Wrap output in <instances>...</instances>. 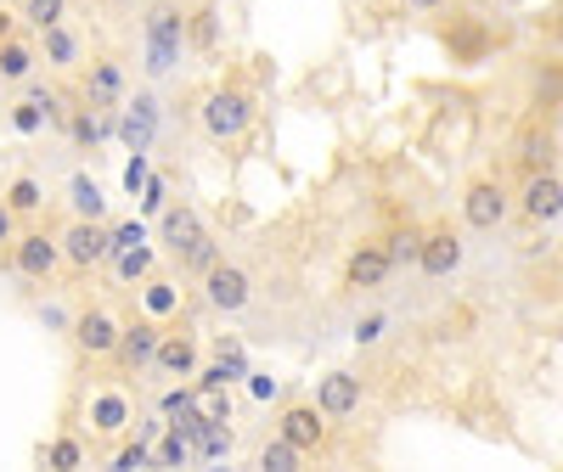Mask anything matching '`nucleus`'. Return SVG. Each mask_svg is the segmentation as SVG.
<instances>
[{
  "instance_id": "nucleus-1",
  "label": "nucleus",
  "mask_w": 563,
  "mask_h": 472,
  "mask_svg": "<svg viewBox=\"0 0 563 472\" xmlns=\"http://www.w3.org/2000/svg\"><path fill=\"white\" fill-rule=\"evenodd\" d=\"M181 40H186V17L175 7H152V17H147V74H170L181 62Z\"/></svg>"
},
{
  "instance_id": "nucleus-2",
  "label": "nucleus",
  "mask_w": 563,
  "mask_h": 472,
  "mask_svg": "<svg viewBox=\"0 0 563 472\" xmlns=\"http://www.w3.org/2000/svg\"><path fill=\"white\" fill-rule=\"evenodd\" d=\"M248 124H254V96H243V90H209L204 96V129L215 141H237Z\"/></svg>"
},
{
  "instance_id": "nucleus-3",
  "label": "nucleus",
  "mask_w": 563,
  "mask_h": 472,
  "mask_svg": "<svg viewBox=\"0 0 563 472\" xmlns=\"http://www.w3.org/2000/svg\"><path fill=\"white\" fill-rule=\"evenodd\" d=\"M113 225L102 220H74L69 231H62V253H69L74 270H90V264H108L113 259Z\"/></svg>"
},
{
  "instance_id": "nucleus-4",
  "label": "nucleus",
  "mask_w": 563,
  "mask_h": 472,
  "mask_svg": "<svg viewBox=\"0 0 563 472\" xmlns=\"http://www.w3.org/2000/svg\"><path fill=\"white\" fill-rule=\"evenodd\" d=\"M62 259H69V253H62V236H46V231H23L12 243V264H17V276H28V282H51V270Z\"/></svg>"
},
{
  "instance_id": "nucleus-5",
  "label": "nucleus",
  "mask_w": 563,
  "mask_h": 472,
  "mask_svg": "<svg viewBox=\"0 0 563 472\" xmlns=\"http://www.w3.org/2000/svg\"><path fill=\"white\" fill-rule=\"evenodd\" d=\"M507 209H513V197H507L502 181H474L468 191H462V220H468L474 231H495L507 220Z\"/></svg>"
},
{
  "instance_id": "nucleus-6",
  "label": "nucleus",
  "mask_w": 563,
  "mask_h": 472,
  "mask_svg": "<svg viewBox=\"0 0 563 472\" xmlns=\"http://www.w3.org/2000/svg\"><path fill=\"white\" fill-rule=\"evenodd\" d=\"M204 298L215 303V310H225V315H237L243 303L254 298V282H248V270H237V264H215L209 276H204Z\"/></svg>"
},
{
  "instance_id": "nucleus-7",
  "label": "nucleus",
  "mask_w": 563,
  "mask_h": 472,
  "mask_svg": "<svg viewBox=\"0 0 563 472\" xmlns=\"http://www.w3.org/2000/svg\"><path fill=\"white\" fill-rule=\"evenodd\" d=\"M518 209L529 225H552L563 214V181L552 175V169H541V175H529L524 181V197H518Z\"/></svg>"
},
{
  "instance_id": "nucleus-8",
  "label": "nucleus",
  "mask_w": 563,
  "mask_h": 472,
  "mask_svg": "<svg viewBox=\"0 0 563 472\" xmlns=\"http://www.w3.org/2000/svg\"><path fill=\"white\" fill-rule=\"evenodd\" d=\"M74 344L90 355V360H102V355H119V337H124V326L108 315V310H85V315H74Z\"/></svg>"
},
{
  "instance_id": "nucleus-9",
  "label": "nucleus",
  "mask_w": 563,
  "mask_h": 472,
  "mask_svg": "<svg viewBox=\"0 0 563 472\" xmlns=\"http://www.w3.org/2000/svg\"><path fill=\"white\" fill-rule=\"evenodd\" d=\"M277 433L310 456L321 438H327V411H321V405H287V411L277 417Z\"/></svg>"
},
{
  "instance_id": "nucleus-10",
  "label": "nucleus",
  "mask_w": 563,
  "mask_h": 472,
  "mask_svg": "<svg viewBox=\"0 0 563 472\" xmlns=\"http://www.w3.org/2000/svg\"><path fill=\"white\" fill-rule=\"evenodd\" d=\"M417 270H423L428 282L456 276V270H462V236H456V231H428V236H423V259H417Z\"/></svg>"
},
{
  "instance_id": "nucleus-11",
  "label": "nucleus",
  "mask_w": 563,
  "mask_h": 472,
  "mask_svg": "<svg viewBox=\"0 0 563 472\" xmlns=\"http://www.w3.org/2000/svg\"><path fill=\"white\" fill-rule=\"evenodd\" d=\"M158 344H163L158 315H142L136 326H124V337H119V360H124V371H152Z\"/></svg>"
},
{
  "instance_id": "nucleus-12",
  "label": "nucleus",
  "mask_w": 563,
  "mask_h": 472,
  "mask_svg": "<svg viewBox=\"0 0 563 472\" xmlns=\"http://www.w3.org/2000/svg\"><path fill=\"white\" fill-rule=\"evenodd\" d=\"M62 119V108H57V90H46V85H28L23 90V101L12 108V129L17 135H40L46 124H57Z\"/></svg>"
},
{
  "instance_id": "nucleus-13",
  "label": "nucleus",
  "mask_w": 563,
  "mask_h": 472,
  "mask_svg": "<svg viewBox=\"0 0 563 472\" xmlns=\"http://www.w3.org/2000/svg\"><path fill=\"white\" fill-rule=\"evenodd\" d=\"M90 433H102V438H119L130 422H136V405H130L119 388H102V394H90Z\"/></svg>"
},
{
  "instance_id": "nucleus-14",
  "label": "nucleus",
  "mask_w": 563,
  "mask_h": 472,
  "mask_svg": "<svg viewBox=\"0 0 563 472\" xmlns=\"http://www.w3.org/2000/svg\"><path fill=\"white\" fill-rule=\"evenodd\" d=\"M152 371L158 377H197V344L186 332H163V344H158V355H152Z\"/></svg>"
},
{
  "instance_id": "nucleus-15",
  "label": "nucleus",
  "mask_w": 563,
  "mask_h": 472,
  "mask_svg": "<svg viewBox=\"0 0 563 472\" xmlns=\"http://www.w3.org/2000/svg\"><path fill=\"white\" fill-rule=\"evenodd\" d=\"M389 270H394L389 248L367 243V248H355V253H350V264H344V282L367 293V287H383V282H389Z\"/></svg>"
},
{
  "instance_id": "nucleus-16",
  "label": "nucleus",
  "mask_w": 563,
  "mask_h": 472,
  "mask_svg": "<svg viewBox=\"0 0 563 472\" xmlns=\"http://www.w3.org/2000/svg\"><path fill=\"white\" fill-rule=\"evenodd\" d=\"M316 405L327 417H350L360 405V377H350V371H327V377L316 383Z\"/></svg>"
},
{
  "instance_id": "nucleus-17",
  "label": "nucleus",
  "mask_w": 563,
  "mask_h": 472,
  "mask_svg": "<svg viewBox=\"0 0 563 472\" xmlns=\"http://www.w3.org/2000/svg\"><path fill=\"white\" fill-rule=\"evenodd\" d=\"M124 141H130V152H147L152 147V129H158V101L152 96H136V108L124 113Z\"/></svg>"
},
{
  "instance_id": "nucleus-18",
  "label": "nucleus",
  "mask_w": 563,
  "mask_h": 472,
  "mask_svg": "<svg viewBox=\"0 0 563 472\" xmlns=\"http://www.w3.org/2000/svg\"><path fill=\"white\" fill-rule=\"evenodd\" d=\"M158 236L170 243L175 253H186L197 236H204V220H197L192 209H163V220H158Z\"/></svg>"
},
{
  "instance_id": "nucleus-19",
  "label": "nucleus",
  "mask_w": 563,
  "mask_h": 472,
  "mask_svg": "<svg viewBox=\"0 0 563 472\" xmlns=\"http://www.w3.org/2000/svg\"><path fill=\"white\" fill-rule=\"evenodd\" d=\"M40 67V51L35 46H23V40H0V79L7 85H23L28 74Z\"/></svg>"
},
{
  "instance_id": "nucleus-20",
  "label": "nucleus",
  "mask_w": 563,
  "mask_h": 472,
  "mask_svg": "<svg viewBox=\"0 0 563 472\" xmlns=\"http://www.w3.org/2000/svg\"><path fill=\"white\" fill-rule=\"evenodd\" d=\"M119 90H124L119 62H96V67H90V79H85V101H90V108H113Z\"/></svg>"
},
{
  "instance_id": "nucleus-21",
  "label": "nucleus",
  "mask_w": 563,
  "mask_h": 472,
  "mask_svg": "<svg viewBox=\"0 0 563 472\" xmlns=\"http://www.w3.org/2000/svg\"><path fill=\"white\" fill-rule=\"evenodd\" d=\"M69 209H74V220H102L108 214V197H102V186H96L90 175H74L69 181Z\"/></svg>"
},
{
  "instance_id": "nucleus-22",
  "label": "nucleus",
  "mask_w": 563,
  "mask_h": 472,
  "mask_svg": "<svg viewBox=\"0 0 563 472\" xmlns=\"http://www.w3.org/2000/svg\"><path fill=\"white\" fill-rule=\"evenodd\" d=\"M40 57H46L51 67H74V62H79V40L57 23V28H46V34H40Z\"/></svg>"
},
{
  "instance_id": "nucleus-23",
  "label": "nucleus",
  "mask_w": 563,
  "mask_h": 472,
  "mask_svg": "<svg viewBox=\"0 0 563 472\" xmlns=\"http://www.w3.org/2000/svg\"><path fill=\"white\" fill-rule=\"evenodd\" d=\"M113 276H119V282H147V276H152V248H147V243L113 248Z\"/></svg>"
},
{
  "instance_id": "nucleus-24",
  "label": "nucleus",
  "mask_w": 563,
  "mask_h": 472,
  "mask_svg": "<svg viewBox=\"0 0 563 472\" xmlns=\"http://www.w3.org/2000/svg\"><path fill=\"white\" fill-rule=\"evenodd\" d=\"M7 202H12V214H40V209H46V186H40L35 175H17V181L7 186Z\"/></svg>"
},
{
  "instance_id": "nucleus-25",
  "label": "nucleus",
  "mask_w": 563,
  "mask_h": 472,
  "mask_svg": "<svg viewBox=\"0 0 563 472\" xmlns=\"http://www.w3.org/2000/svg\"><path fill=\"white\" fill-rule=\"evenodd\" d=\"M142 303H147V315H175L181 310V293H175V282H158V276H147L142 282Z\"/></svg>"
},
{
  "instance_id": "nucleus-26",
  "label": "nucleus",
  "mask_w": 563,
  "mask_h": 472,
  "mask_svg": "<svg viewBox=\"0 0 563 472\" xmlns=\"http://www.w3.org/2000/svg\"><path fill=\"white\" fill-rule=\"evenodd\" d=\"M299 461H305V450H299V445H287L282 433L259 450V467H265V472H299Z\"/></svg>"
},
{
  "instance_id": "nucleus-27",
  "label": "nucleus",
  "mask_w": 563,
  "mask_h": 472,
  "mask_svg": "<svg viewBox=\"0 0 563 472\" xmlns=\"http://www.w3.org/2000/svg\"><path fill=\"white\" fill-rule=\"evenodd\" d=\"M518 158H524V175H541V169H552V158H558V152H552V135H547V129H529Z\"/></svg>"
},
{
  "instance_id": "nucleus-28",
  "label": "nucleus",
  "mask_w": 563,
  "mask_h": 472,
  "mask_svg": "<svg viewBox=\"0 0 563 472\" xmlns=\"http://www.w3.org/2000/svg\"><path fill=\"white\" fill-rule=\"evenodd\" d=\"M231 450H237V433H231L225 422H209L204 438H197V456H204V461H225Z\"/></svg>"
},
{
  "instance_id": "nucleus-29",
  "label": "nucleus",
  "mask_w": 563,
  "mask_h": 472,
  "mask_svg": "<svg viewBox=\"0 0 563 472\" xmlns=\"http://www.w3.org/2000/svg\"><path fill=\"white\" fill-rule=\"evenodd\" d=\"M197 394H204V388H197V383H175V388H163V399H158V411L163 417H186V411H197Z\"/></svg>"
},
{
  "instance_id": "nucleus-30",
  "label": "nucleus",
  "mask_w": 563,
  "mask_h": 472,
  "mask_svg": "<svg viewBox=\"0 0 563 472\" xmlns=\"http://www.w3.org/2000/svg\"><path fill=\"white\" fill-rule=\"evenodd\" d=\"M181 264H186V270H197V276H209V270L220 264V243H215V236L204 231V236H197V243L181 253Z\"/></svg>"
},
{
  "instance_id": "nucleus-31",
  "label": "nucleus",
  "mask_w": 563,
  "mask_h": 472,
  "mask_svg": "<svg viewBox=\"0 0 563 472\" xmlns=\"http://www.w3.org/2000/svg\"><path fill=\"white\" fill-rule=\"evenodd\" d=\"M192 456H197V445H192V438H186L181 427L163 433V445H158V467H186Z\"/></svg>"
},
{
  "instance_id": "nucleus-32",
  "label": "nucleus",
  "mask_w": 563,
  "mask_h": 472,
  "mask_svg": "<svg viewBox=\"0 0 563 472\" xmlns=\"http://www.w3.org/2000/svg\"><path fill=\"white\" fill-rule=\"evenodd\" d=\"M237 377H248V371H243V365H231V360L197 365V388H204V394H215V388H225V383H237Z\"/></svg>"
},
{
  "instance_id": "nucleus-33",
  "label": "nucleus",
  "mask_w": 563,
  "mask_h": 472,
  "mask_svg": "<svg viewBox=\"0 0 563 472\" xmlns=\"http://www.w3.org/2000/svg\"><path fill=\"white\" fill-rule=\"evenodd\" d=\"M62 7H69V0H23V17L46 34V28H57V23H62Z\"/></svg>"
},
{
  "instance_id": "nucleus-34",
  "label": "nucleus",
  "mask_w": 563,
  "mask_h": 472,
  "mask_svg": "<svg viewBox=\"0 0 563 472\" xmlns=\"http://www.w3.org/2000/svg\"><path fill=\"white\" fill-rule=\"evenodd\" d=\"M389 259H394V264H417V259H423V236H417V231H394V236H389Z\"/></svg>"
},
{
  "instance_id": "nucleus-35",
  "label": "nucleus",
  "mask_w": 563,
  "mask_h": 472,
  "mask_svg": "<svg viewBox=\"0 0 563 472\" xmlns=\"http://www.w3.org/2000/svg\"><path fill=\"white\" fill-rule=\"evenodd\" d=\"M113 467H119V472H142V467H158V450H147V438H136V445H124V450L113 456Z\"/></svg>"
},
{
  "instance_id": "nucleus-36",
  "label": "nucleus",
  "mask_w": 563,
  "mask_h": 472,
  "mask_svg": "<svg viewBox=\"0 0 563 472\" xmlns=\"http://www.w3.org/2000/svg\"><path fill=\"white\" fill-rule=\"evenodd\" d=\"M46 461H51V467H62V472H69V467H79V461H85V450L74 445V438H57V445L46 450Z\"/></svg>"
},
{
  "instance_id": "nucleus-37",
  "label": "nucleus",
  "mask_w": 563,
  "mask_h": 472,
  "mask_svg": "<svg viewBox=\"0 0 563 472\" xmlns=\"http://www.w3.org/2000/svg\"><path fill=\"white\" fill-rule=\"evenodd\" d=\"M248 394H254L259 405H271V399L282 394V377H265V371H248Z\"/></svg>"
},
{
  "instance_id": "nucleus-38",
  "label": "nucleus",
  "mask_w": 563,
  "mask_h": 472,
  "mask_svg": "<svg viewBox=\"0 0 563 472\" xmlns=\"http://www.w3.org/2000/svg\"><path fill=\"white\" fill-rule=\"evenodd\" d=\"M147 181H152V169H147V158L136 152V158H130V163H124V191H142Z\"/></svg>"
},
{
  "instance_id": "nucleus-39",
  "label": "nucleus",
  "mask_w": 563,
  "mask_h": 472,
  "mask_svg": "<svg viewBox=\"0 0 563 472\" xmlns=\"http://www.w3.org/2000/svg\"><path fill=\"white\" fill-rule=\"evenodd\" d=\"M113 243H119V248H136V243H147V225H142V220H124V225H113Z\"/></svg>"
},
{
  "instance_id": "nucleus-40",
  "label": "nucleus",
  "mask_w": 563,
  "mask_h": 472,
  "mask_svg": "<svg viewBox=\"0 0 563 472\" xmlns=\"http://www.w3.org/2000/svg\"><path fill=\"white\" fill-rule=\"evenodd\" d=\"M383 332H389V321H383V315H367V321L355 326V344H378Z\"/></svg>"
},
{
  "instance_id": "nucleus-41",
  "label": "nucleus",
  "mask_w": 563,
  "mask_h": 472,
  "mask_svg": "<svg viewBox=\"0 0 563 472\" xmlns=\"http://www.w3.org/2000/svg\"><path fill=\"white\" fill-rule=\"evenodd\" d=\"M204 417H209V422H231V399H220V388L204 394Z\"/></svg>"
},
{
  "instance_id": "nucleus-42",
  "label": "nucleus",
  "mask_w": 563,
  "mask_h": 472,
  "mask_svg": "<svg viewBox=\"0 0 563 472\" xmlns=\"http://www.w3.org/2000/svg\"><path fill=\"white\" fill-rule=\"evenodd\" d=\"M142 209H147V214H163V181H158V175L142 186Z\"/></svg>"
},
{
  "instance_id": "nucleus-43",
  "label": "nucleus",
  "mask_w": 563,
  "mask_h": 472,
  "mask_svg": "<svg viewBox=\"0 0 563 472\" xmlns=\"http://www.w3.org/2000/svg\"><path fill=\"white\" fill-rule=\"evenodd\" d=\"M17 243V214H12V202H0V248Z\"/></svg>"
},
{
  "instance_id": "nucleus-44",
  "label": "nucleus",
  "mask_w": 563,
  "mask_h": 472,
  "mask_svg": "<svg viewBox=\"0 0 563 472\" xmlns=\"http://www.w3.org/2000/svg\"><path fill=\"white\" fill-rule=\"evenodd\" d=\"M192 34H197V40H215V12H197V28H192Z\"/></svg>"
},
{
  "instance_id": "nucleus-45",
  "label": "nucleus",
  "mask_w": 563,
  "mask_h": 472,
  "mask_svg": "<svg viewBox=\"0 0 563 472\" xmlns=\"http://www.w3.org/2000/svg\"><path fill=\"white\" fill-rule=\"evenodd\" d=\"M406 7H412V12H440L445 0H406Z\"/></svg>"
},
{
  "instance_id": "nucleus-46",
  "label": "nucleus",
  "mask_w": 563,
  "mask_h": 472,
  "mask_svg": "<svg viewBox=\"0 0 563 472\" xmlns=\"http://www.w3.org/2000/svg\"><path fill=\"white\" fill-rule=\"evenodd\" d=\"M12 23H17L12 12H0V40H12Z\"/></svg>"
},
{
  "instance_id": "nucleus-47",
  "label": "nucleus",
  "mask_w": 563,
  "mask_h": 472,
  "mask_svg": "<svg viewBox=\"0 0 563 472\" xmlns=\"http://www.w3.org/2000/svg\"><path fill=\"white\" fill-rule=\"evenodd\" d=\"M552 28H558V34H563V7H558V17H552Z\"/></svg>"
},
{
  "instance_id": "nucleus-48",
  "label": "nucleus",
  "mask_w": 563,
  "mask_h": 472,
  "mask_svg": "<svg viewBox=\"0 0 563 472\" xmlns=\"http://www.w3.org/2000/svg\"><path fill=\"white\" fill-rule=\"evenodd\" d=\"M0 85H7V79H0Z\"/></svg>"
}]
</instances>
